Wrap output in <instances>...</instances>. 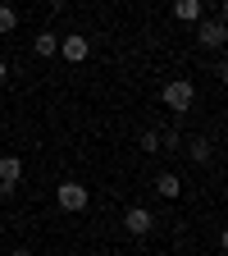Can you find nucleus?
I'll list each match as a JSON object with an SVG mask.
<instances>
[{"instance_id":"nucleus-9","label":"nucleus","mask_w":228,"mask_h":256,"mask_svg":"<svg viewBox=\"0 0 228 256\" xmlns=\"http://www.w3.org/2000/svg\"><path fill=\"white\" fill-rule=\"evenodd\" d=\"M155 192H160V197H165V202H174V197H178V192H183V178L165 170V174H160V178H155Z\"/></svg>"},{"instance_id":"nucleus-17","label":"nucleus","mask_w":228,"mask_h":256,"mask_svg":"<svg viewBox=\"0 0 228 256\" xmlns=\"http://www.w3.org/2000/svg\"><path fill=\"white\" fill-rule=\"evenodd\" d=\"M0 5H14V0H0Z\"/></svg>"},{"instance_id":"nucleus-2","label":"nucleus","mask_w":228,"mask_h":256,"mask_svg":"<svg viewBox=\"0 0 228 256\" xmlns=\"http://www.w3.org/2000/svg\"><path fill=\"white\" fill-rule=\"evenodd\" d=\"M160 101H165V110H174V114H187L192 101H197V87H192L187 78H174V82H165Z\"/></svg>"},{"instance_id":"nucleus-3","label":"nucleus","mask_w":228,"mask_h":256,"mask_svg":"<svg viewBox=\"0 0 228 256\" xmlns=\"http://www.w3.org/2000/svg\"><path fill=\"white\" fill-rule=\"evenodd\" d=\"M18 183H23V160L18 156H0V197H14Z\"/></svg>"},{"instance_id":"nucleus-15","label":"nucleus","mask_w":228,"mask_h":256,"mask_svg":"<svg viewBox=\"0 0 228 256\" xmlns=\"http://www.w3.org/2000/svg\"><path fill=\"white\" fill-rule=\"evenodd\" d=\"M46 5H50V10H64V5H69V0H46Z\"/></svg>"},{"instance_id":"nucleus-12","label":"nucleus","mask_w":228,"mask_h":256,"mask_svg":"<svg viewBox=\"0 0 228 256\" xmlns=\"http://www.w3.org/2000/svg\"><path fill=\"white\" fill-rule=\"evenodd\" d=\"M137 146H142L146 156H155V151H160V128H146V133L137 138Z\"/></svg>"},{"instance_id":"nucleus-14","label":"nucleus","mask_w":228,"mask_h":256,"mask_svg":"<svg viewBox=\"0 0 228 256\" xmlns=\"http://www.w3.org/2000/svg\"><path fill=\"white\" fill-rule=\"evenodd\" d=\"M5 78H9V69H5V60H0V87H5Z\"/></svg>"},{"instance_id":"nucleus-13","label":"nucleus","mask_w":228,"mask_h":256,"mask_svg":"<svg viewBox=\"0 0 228 256\" xmlns=\"http://www.w3.org/2000/svg\"><path fill=\"white\" fill-rule=\"evenodd\" d=\"M183 146V133L178 128H165V133H160V151H178Z\"/></svg>"},{"instance_id":"nucleus-5","label":"nucleus","mask_w":228,"mask_h":256,"mask_svg":"<svg viewBox=\"0 0 228 256\" xmlns=\"http://www.w3.org/2000/svg\"><path fill=\"white\" fill-rule=\"evenodd\" d=\"M123 229L133 234V238H146V234L155 229V215H151L146 206H128V215H123Z\"/></svg>"},{"instance_id":"nucleus-6","label":"nucleus","mask_w":228,"mask_h":256,"mask_svg":"<svg viewBox=\"0 0 228 256\" xmlns=\"http://www.w3.org/2000/svg\"><path fill=\"white\" fill-rule=\"evenodd\" d=\"M59 55L69 60V64H82L91 55V42L82 37V32H69V37H59Z\"/></svg>"},{"instance_id":"nucleus-4","label":"nucleus","mask_w":228,"mask_h":256,"mask_svg":"<svg viewBox=\"0 0 228 256\" xmlns=\"http://www.w3.org/2000/svg\"><path fill=\"white\" fill-rule=\"evenodd\" d=\"M224 37H228V32H224V18H201L197 23V42L206 50H224Z\"/></svg>"},{"instance_id":"nucleus-8","label":"nucleus","mask_w":228,"mask_h":256,"mask_svg":"<svg viewBox=\"0 0 228 256\" xmlns=\"http://www.w3.org/2000/svg\"><path fill=\"white\" fill-rule=\"evenodd\" d=\"M187 156H192V165H206V160L215 156L210 138H187Z\"/></svg>"},{"instance_id":"nucleus-1","label":"nucleus","mask_w":228,"mask_h":256,"mask_svg":"<svg viewBox=\"0 0 228 256\" xmlns=\"http://www.w3.org/2000/svg\"><path fill=\"white\" fill-rule=\"evenodd\" d=\"M55 206L69 210V215L87 210V206H91V188H87V183H55Z\"/></svg>"},{"instance_id":"nucleus-11","label":"nucleus","mask_w":228,"mask_h":256,"mask_svg":"<svg viewBox=\"0 0 228 256\" xmlns=\"http://www.w3.org/2000/svg\"><path fill=\"white\" fill-rule=\"evenodd\" d=\"M14 28H18V10H14V5H0V37L14 32Z\"/></svg>"},{"instance_id":"nucleus-10","label":"nucleus","mask_w":228,"mask_h":256,"mask_svg":"<svg viewBox=\"0 0 228 256\" xmlns=\"http://www.w3.org/2000/svg\"><path fill=\"white\" fill-rule=\"evenodd\" d=\"M32 50H37L41 60H50V55L59 50V37H55V32H37V42H32Z\"/></svg>"},{"instance_id":"nucleus-16","label":"nucleus","mask_w":228,"mask_h":256,"mask_svg":"<svg viewBox=\"0 0 228 256\" xmlns=\"http://www.w3.org/2000/svg\"><path fill=\"white\" fill-rule=\"evenodd\" d=\"M9 256H32V252H27V247H14V252H9Z\"/></svg>"},{"instance_id":"nucleus-7","label":"nucleus","mask_w":228,"mask_h":256,"mask_svg":"<svg viewBox=\"0 0 228 256\" xmlns=\"http://www.w3.org/2000/svg\"><path fill=\"white\" fill-rule=\"evenodd\" d=\"M174 18L178 23H201V0H174Z\"/></svg>"}]
</instances>
